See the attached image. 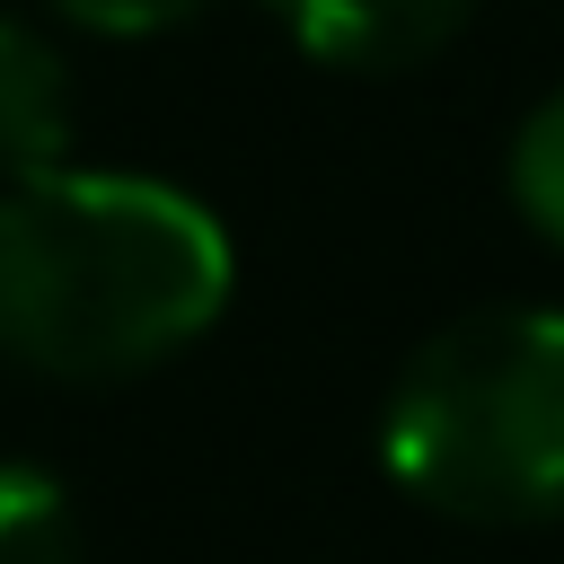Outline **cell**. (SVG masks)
Returning a JSON list of instances; mask_svg holds the SVG:
<instances>
[{"instance_id":"6da1fadb","label":"cell","mask_w":564,"mask_h":564,"mask_svg":"<svg viewBox=\"0 0 564 564\" xmlns=\"http://www.w3.org/2000/svg\"><path fill=\"white\" fill-rule=\"evenodd\" d=\"M229 300L220 220L123 167H44L0 194V352L44 379H132Z\"/></svg>"},{"instance_id":"5b68a950","label":"cell","mask_w":564,"mask_h":564,"mask_svg":"<svg viewBox=\"0 0 564 564\" xmlns=\"http://www.w3.org/2000/svg\"><path fill=\"white\" fill-rule=\"evenodd\" d=\"M0 564H79V520L44 467H0Z\"/></svg>"},{"instance_id":"52a82bcc","label":"cell","mask_w":564,"mask_h":564,"mask_svg":"<svg viewBox=\"0 0 564 564\" xmlns=\"http://www.w3.org/2000/svg\"><path fill=\"white\" fill-rule=\"evenodd\" d=\"M53 9L97 35H159V26H185L203 0H53Z\"/></svg>"},{"instance_id":"277c9868","label":"cell","mask_w":564,"mask_h":564,"mask_svg":"<svg viewBox=\"0 0 564 564\" xmlns=\"http://www.w3.org/2000/svg\"><path fill=\"white\" fill-rule=\"evenodd\" d=\"M62 150H70V70L35 26L0 18V176L9 185L44 176L62 167Z\"/></svg>"},{"instance_id":"7a4b0ae2","label":"cell","mask_w":564,"mask_h":564,"mask_svg":"<svg viewBox=\"0 0 564 564\" xmlns=\"http://www.w3.org/2000/svg\"><path fill=\"white\" fill-rule=\"evenodd\" d=\"M388 476L449 520L520 529L564 511V308H476L388 388Z\"/></svg>"},{"instance_id":"8992f818","label":"cell","mask_w":564,"mask_h":564,"mask_svg":"<svg viewBox=\"0 0 564 564\" xmlns=\"http://www.w3.org/2000/svg\"><path fill=\"white\" fill-rule=\"evenodd\" d=\"M511 203L529 212L538 238L564 247V88L529 106V123L511 132Z\"/></svg>"},{"instance_id":"3957f363","label":"cell","mask_w":564,"mask_h":564,"mask_svg":"<svg viewBox=\"0 0 564 564\" xmlns=\"http://www.w3.org/2000/svg\"><path fill=\"white\" fill-rule=\"evenodd\" d=\"M300 53L335 62V70H405L423 53H441L476 0H264Z\"/></svg>"}]
</instances>
